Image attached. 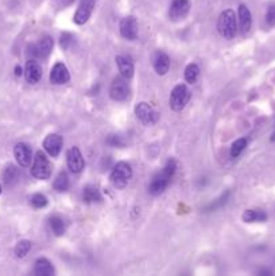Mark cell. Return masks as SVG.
I'll return each instance as SVG.
<instances>
[{"instance_id": "cell-1", "label": "cell", "mask_w": 275, "mask_h": 276, "mask_svg": "<svg viewBox=\"0 0 275 276\" xmlns=\"http://www.w3.org/2000/svg\"><path fill=\"white\" fill-rule=\"evenodd\" d=\"M175 168H177V165H175V162H174L173 159L166 163L164 168H162V171L158 172V174L153 178L151 183H150L149 186L150 194L153 195L162 194V193L166 190L167 185L170 183V179L173 178L174 172H175Z\"/></svg>"}, {"instance_id": "cell-2", "label": "cell", "mask_w": 275, "mask_h": 276, "mask_svg": "<svg viewBox=\"0 0 275 276\" xmlns=\"http://www.w3.org/2000/svg\"><path fill=\"white\" fill-rule=\"evenodd\" d=\"M218 30L221 37L225 39L235 38L237 33L236 26V16L232 10L222 11L218 20Z\"/></svg>"}, {"instance_id": "cell-3", "label": "cell", "mask_w": 275, "mask_h": 276, "mask_svg": "<svg viewBox=\"0 0 275 276\" xmlns=\"http://www.w3.org/2000/svg\"><path fill=\"white\" fill-rule=\"evenodd\" d=\"M31 174L34 178L42 179V181H46L52 175V163L49 162L46 154L42 151H38L35 154L34 163L31 167Z\"/></svg>"}, {"instance_id": "cell-4", "label": "cell", "mask_w": 275, "mask_h": 276, "mask_svg": "<svg viewBox=\"0 0 275 276\" xmlns=\"http://www.w3.org/2000/svg\"><path fill=\"white\" fill-rule=\"evenodd\" d=\"M132 175V170H131V166L126 162H120L117 163L113 170L111 172V183L113 185V187L116 189H124L128 183V179Z\"/></svg>"}, {"instance_id": "cell-5", "label": "cell", "mask_w": 275, "mask_h": 276, "mask_svg": "<svg viewBox=\"0 0 275 276\" xmlns=\"http://www.w3.org/2000/svg\"><path fill=\"white\" fill-rule=\"evenodd\" d=\"M189 97H190V92L186 88V85L179 84L174 88L170 95V107L171 110L175 112H179L185 108V105L188 104Z\"/></svg>"}, {"instance_id": "cell-6", "label": "cell", "mask_w": 275, "mask_h": 276, "mask_svg": "<svg viewBox=\"0 0 275 276\" xmlns=\"http://www.w3.org/2000/svg\"><path fill=\"white\" fill-rule=\"evenodd\" d=\"M130 95V86L124 77H115L110 88V96L113 101H124Z\"/></svg>"}, {"instance_id": "cell-7", "label": "cell", "mask_w": 275, "mask_h": 276, "mask_svg": "<svg viewBox=\"0 0 275 276\" xmlns=\"http://www.w3.org/2000/svg\"><path fill=\"white\" fill-rule=\"evenodd\" d=\"M135 113L138 116V119L142 121L146 125H151V124H155L158 121V112L149 105L147 103H139V104L135 107Z\"/></svg>"}, {"instance_id": "cell-8", "label": "cell", "mask_w": 275, "mask_h": 276, "mask_svg": "<svg viewBox=\"0 0 275 276\" xmlns=\"http://www.w3.org/2000/svg\"><path fill=\"white\" fill-rule=\"evenodd\" d=\"M53 39L50 37H44L38 42L29 46V54L35 58H46L53 50Z\"/></svg>"}, {"instance_id": "cell-9", "label": "cell", "mask_w": 275, "mask_h": 276, "mask_svg": "<svg viewBox=\"0 0 275 276\" xmlns=\"http://www.w3.org/2000/svg\"><path fill=\"white\" fill-rule=\"evenodd\" d=\"M97 0H81L80 4H78V8L74 14V23L76 24H84L87 23L89 18H91L92 12H93V8L96 5Z\"/></svg>"}, {"instance_id": "cell-10", "label": "cell", "mask_w": 275, "mask_h": 276, "mask_svg": "<svg viewBox=\"0 0 275 276\" xmlns=\"http://www.w3.org/2000/svg\"><path fill=\"white\" fill-rule=\"evenodd\" d=\"M121 37L127 41H135L138 37V22L134 16H126L120 22Z\"/></svg>"}, {"instance_id": "cell-11", "label": "cell", "mask_w": 275, "mask_h": 276, "mask_svg": "<svg viewBox=\"0 0 275 276\" xmlns=\"http://www.w3.org/2000/svg\"><path fill=\"white\" fill-rule=\"evenodd\" d=\"M62 136H59L58 133H50L44 140L45 151L53 158H57L59 155L61 150H62Z\"/></svg>"}, {"instance_id": "cell-12", "label": "cell", "mask_w": 275, "mask_h": 276, "mask_svg": "<svg viewBox=\"0 0 275 276\" xmlns=\"http://www.w3.org/2000/svg\"><path fill=\"white\" fill-rule=\"evenodd\" d=\"M66 162H68L69 170L74 174H78L84 170V158H82V154L80 151L78 147H72L68 151V157H66Z\"/></svg>"}, {"instance_id": "cell-13", "label": "cell", "mask_w": 275, "mask_h": 276, "mask_svg": "<svg viewBox=\"0 0 275 276\" xmlns=\"http://www.w3.org/2000/svg\"><path fill=\"white\" fill-rule=\"evenodd\" d=\"M189 10H190V1L189 0H173L169 11L170 19L174 20V22L183 19L188 15Z\"/></svg>"}, {"instance_id": "cell-14", "label": "cell", "mask_w": 275, "mask_h": 276, "mask_svg": "<svg viewBox=\"0 0 275 276\" xmlns=\"http://www.w3.org/2000/svg\"><path fill=\"white\" fill-rule=\"evenodd\" d=\"M70 80V74H69L68 67L63 65L62 62H57L50 72V81L55 84V85H62L66 84Z\"/></svg>"}, {"instance_id": "cell-15", "label": "cell", "mask_w": 275, "mask_h": 276, "mask_svg": "<svg viewBox=\"0 0 275 276\" xmlns=\"http://www.w3.org/2000/svg\"><path fill=\"white\" fill-rule=\"evenodd\" d=\"M24 77H26V81L29 84H37L42 77V69L39 66V63L35 59H29L24 67Z\"/></svg>"}, {"instance_id": "cell-16", "label": "cell", "mask_w": 275, "mask_h": 276, "mask_svg": "<svg viewBox=\"0 0 275 276\" xmlns=\"http://www.w3.org/2000/svg\"><path fill=\"white\" fill-rule=\"evenodd\" d=\"M14 155L16 158V162L19 163L22 167L30 166L31 163V150L27 144L18 143L14 147Z\"/></svg>"}, {"instance_id": "cell-17", "label": "cell", "mask_w": 275, "mask_h": 276, "mask_svg": "<svg viewBox=\"0 0 275 276\" xmlns=\"http://www.w3.org/2000/svg\"><path fill=\"white\" fill-rule=\"evenodd\" d=\"M154 69L155 72L158 73L160 76H165L166 73L169 72L170 69V58L169 55L164 52H157L154 55Z\"/></svg>"}, {"instance_id": "cell-18", "label": "cell", "mask_w": 275, "mask_h": 276, "mask_svg": "<svg viewBox=\"0 0 275 276\" xmlns=\"http://www.w3.org/2000/svg\"><path fill=\"white\" fill-rule=\"evenodd\" d=\"M116 63H117V67H119V72H120L121 77H124L126 80H128V78L134 76V63H132L130 57L117 55L116 57Z\"/></svg>"}, {"instance_id": "cell-19", "label": "cell", "mask_w": 275, "mask_h": 276, "mask_svg": "<svg viewBox=\"0 0 275 276\" xmlns=\"http://www.w3.org/2000/svg\"><path fill=\"white\" fill-rule=\"evenodd\" d=\"M239 23H240L241 34H247L251 29L252 16L246 4L239 5Z\"/></svg>"}, {"instance_id": "cell-20", "label": "cell", "mask_w": 275, "mask_h": 276, "mask_svg": "<svg viewBox=\"0 0 275 276\" xmlns=\"http://www.w3.org/2000/svg\"><path fill=\"white\" fill-rule=\"evenodd\" d=\"M241 219L244 222H263L267 220V215H266L265 210L262 209H250V210H246L243 216H241Z\"/></svg>"}, {"instance_id": "cell-21", "label": "cell", "mask_w": 275, "mask_h": 276, "mask_svg": "<svg viewBox=\"0 0 275 276\" xmlns=\"http://www.w3.org/2000/svg\"><path fill=\"white\" fill-rule=\"evenodd\" d=\"M34 272L38 276H50L54 274V267L48 259H38L34 264Z\"/></svg>"}, {"instance_id": "cell-22", "label": "cell", "mask_w": 275, "mask_h": 276, "mask_svg": "<svg viewBox=\"0 0 275 276\" xmlns=\"http://www.w3.org/2000/svg\"><path fill=\"white\" fill-rule=\"evenodd\" d=\"M82 200L87 204H93V202H100L102 201V194L97 189L96 186L88 185L84 189V194H82Z\"/></svg>"}, {"instance_id": "cell-23", "label": "cell", "mask_w": 275, "mask_h": 276, "mask_svg": "<svg viewBox=\"0 0 275 276\" xmlns=\"http://www.w3.org/2000/svg\"><path fill=\"white\" fill-rule=\"evenodd\" d=\"M19 179V170L15 166L10 165V166L5 167L4 172H3V181L7 186L15 185Z\"/></svg>"}, {"instance_id": "cell-24", "label": "cell", "mask_w": 275, "mask_h": 276, "mask_svg": "<svg viewBox=\"0 0 275 276\" xmlns=\"http://www.w3.org/2000/svg\"><path fill=\"white\" fill-rule=\"evenodd\" d=\"M54 190H57L58 193H62V191H66L69 187V176L65 171H61L57 175V178L54 179L53 183Z\"/></svg>"}, {"instance_id": "cell-25", "label": "cell", "mask_w": 275, "mask_h": 276, "mask_svg": "<svg viewBox=\"0 0 275 276\" xmlns=\"http://www.w3.org/2000/svg\"><path fill=\"white\" fill-rule=\"evenodd\" d=\"M49 224H50V228H52L55 236H62L65 233V222L61 217L53 216L52 219L49 220Z\"/></svg>"}, {"instance_id": "cell-26", "label": "cell", "mask_w": 275, "mask_h": 276, "mask_svg": "<svg viewBox=\"0 0 275 276\" xmlns=\"http://www.w3.org/2000/svg\"><path fill=\"white\" fill-rule=\"evenodd\" d=\"M198 74H200V67L196 63H189L186 69H185V80L189 84H194L197 81Z\"/></svg>"}, {"instance_id": "cell-27", "label": "cell", "mask_w": 275, "mask_h": 276, "mask_svg": "<svg viewBox=\"0 0 275 276\" xmlns=\"http://www.w3.org/2000/svg\"><path fill=\"white\" fill-rule=\"evenodd\" d=\"M246 147H247V139L241 138L235 140V142L232 143V147H231V157L237 158L241 153H243V150H244Z\"/></svg>"}, {"instance_id": "cell-28", "label": "cell", "mask_w": 275, "mask_h": 276, "mask_svg": "<svg viewBox=\"0 0 275 276\" xmlns=\"http://www.w3.org/2000/svg\"><path fill=\"white\" fill-rule=\"evenodd\" d=\"M30 249H31V243L29 240H22L15 247V255L18 257H24L30 252Z\"/></svg>"}, {"instance_id": "cell-29", "label": "cell", "mask_w": 275, "mask_h": 276, "mask_svg": "<svg viewBox=\"0 0 275 276\" xmlns=\"http://www.w3.org/2000/svg\"><path fill=\"white\" fill-rule=\"evenodd\" d=\"M30 202H31V205L34 206L35 209H41V208H45V206L48 205V198H46L44 194L37 193V194H34L31 197Z\"/></svg>"}, {"instance_id": "cell-30", "label": "cell", "mask_w": 275, "mask_h": 276, "mask_svg": "<svg viewBox=\"0 0 275 276\" xmlns=\"http://www.w3.org/2000/svg\"><path fill=\"white\" fill-rule=\"evenodd\" d=\"M59 43H61L62 49L69 50V49L73 46V43H74V38H73L72 34L62 33L61 34V37H59Z\"/></svg>"}, {"instance_id": "cell-31", "label": "cell", "mask_w": 275, "mask_h": 276, "mask_svg": "<svg viewBox=\"0 0 275 276\" xmlns=\"http://www.w3.org/2000/svg\"><path fill=\"white\" fill-rule=\"evenodd\" d=\"M266 20H267V24L274 27L275 26V3H271L267 8V14H266Z\"/></svg>"}, {"instance_id": "cell-32", "label": "cell", "mask_w": 275, "mask_h": 276, "mask_svg": "<svg viewBox=\"0 0 275 276\" xmlns=\"http://www.w3.org/2000/svg\"><path fill=\"white\" fill-rule=\"evenodd\" d=\"M107 143L110 144L111 147H123L124 146L123 139L120 136H117V135H111L110 138L107 139Z\"/></svg>"}, {"instance_id": "cell-33", "label": "cell", "mask_w": 275, "mask_h": 276, "mask_svg": "<svg viewBox=\"0 0 275 276\" xmlns=\"http://www.w3.org/2000/svg\"><path fill=\"white\" fill-rule=\"evenodd\" d=\"M15 74H16V76H20V74H22V69H20V66L15 67Z\"/></svg>"}, {"instance_id": "cell-34", "label": "cell", "mask_w": 275, "mask_h": 276, "mask_svg": "<svg viewBox=\"0 0 275 276\" xmlns=\"http://www.w3.org/2000/svg\"><path fill=\"white\" fill-rule=\"evenodd\" d=\"M0 194H1V185H0Z\"/></svg>"}]
</instances>
